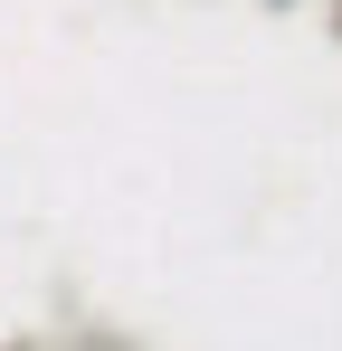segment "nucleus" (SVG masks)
<instances>
[{
    "mask_svg": "<svg viewBox=\"0 0 342 351\" xmlns=\"http://www.w3.org/2000/svg\"><path fill=\"white\" fill-rule=\"evenodd\" d=\"M276 10H295V0H276Z\"/></svg>",
    "mask_w": 342,
    "mask_h": 351,
    "instance_id": "nucleus-1",
    "label": "nucleus"
}]
</instances>
